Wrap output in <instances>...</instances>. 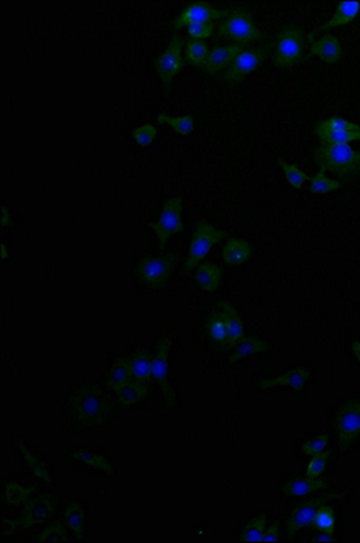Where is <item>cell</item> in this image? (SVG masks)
Masks as SVG:
<instances>
[{
	"label": "cell",
	"mask_w": 360,
	"mask_h": 543,
	"mask_svg": "<svg viewBox=\"0 0 360 543\" xmlns=\"http://www.w3.org/2000/svg\"><path fill=\"white\" fill-rule=\"evenodd\" d=\"M176 256L167 254L159 257H143L137 265V276L149 288H161L169 280Z\"/></svg>",
	"instance_id": "cell-6"
},
{
	"label": "cell",
	"mask_w": 360,
	"mask_h": 543,
	"mask_svg": "<svg viewBox=\"0 0 360 543\" xmlns=\"http://www.w3.org/2000/svg\"><path fill=\"white\" fill-rule=\"evenodd\" d=\"M320 142L324 144H349L353 140H360V132H331V130H315Z\"/></svg>",
	"instance_id": "cell-39"
},
{
	"label": "cell",
	"mask_w": 360,
	"mask_h": 543,
	"mask_svg": "<svg viewBox=\"0 0 360 543\" xmlns=\"http://www.w3.org/2000/svg\"><path fill=\"white\" fill-rule=\"evenodd\" d=\"M311 528L319 530V532L333 535L334 529H336V516H334L333 507L326 506V504L320 506L317 509V513L315 516V521H313V525H311Z\"/></svg>",
	"instance_id": "cell-31"
},
{
	"label": "cell",
	"mask_w": 360,
	"mask_h": 543,
	"mask_svg": "<svg viewBox=\"0 0 360 543\" xmlns=\"http://www.w3.org/2000/svg\"><path fill=\"white\" fill-rule=\"evenodd\" d=\"M307 36L297 25L284 27L277 34V48L273 62L280 68H291L304 60Z\"/></svg>",
	"instance_id": "cell-3"
},
{
	"label": "cell",
	"mask_w": 360,
	"mask_h": 543,
	"mask_svg": "<svg viewBox=\"0 0 360 543\" xmlns=\"http://www.w3.org/2000/svg\"><path fill=\"white\" fill-rule=\"evenodd\" d=\"M213 23L205 22V23H194V25L187 27V34L192 36V39H205L210 38L213 34Z\"/></svg>",
	"instance_id": "cell-44"
},
{
	"label": "cell",
	"mask_w": 360,
	"mask_h": 543,
	"mask_svg": "<svg viewBox=\"0 0 360 543\" xmlns=\"http://www.w3.org/2000/svg\"><path fill=\"white\" fill-rule=\"evenodd\" d=\"M10 223H12L10 212L8 211V208H6V207H3V205H2V226H3V227H8Z\"/></svg>",
	"instance_id": "cell-46"
},
{
	"label": "cell",
	"mask_w": 360,
	"mask_h": 543,
	"mask_svg": "<svg viewBox=\"0 0 360 543\" xmlns=\"http://www.w3.org/2000/svg\"><path fill=\"white\" fill-rule=\"evenodd\" d=\"M149 394V387L144 382L140 380H130L122 390L117 392L118 402L123 406H134L140 404Z\"/></svg>",
	"instance_id": "cell-29"
},
{
	"label": "cell",
	"mask_w": 360,
	"mask_h": 543,
	"mask_svg": "<svg viewBox=\"0 0 360 543\" xmlns=\"http://www.w3.org/2000/svg\"><path fill=\"white\" fill-rule=\"evenodd\" d=\"M182 48H183V39L179 35H173L169 46H167V50L154 61L157 74L167 91H171L173 77L185 65V61L182 60Z\"/></svg>",
	"instance_id": "cell-12"
},
{
	"label": "cell",
	"mask_w": 360,
	"mask_h": 543,
	"mask_svg": "<svg viewBox=\"0 0 360 543\" xmlns=\"http://www.w3.org/2000/svg\"><path fill=\"white\" fill-rule=\"evenodd\" d=\"M218 35L225 36L229 41L236 42L238 45H248L254 41H262L266 38V32L257 28L252 15L245 8L233 9L225 22L218 27Z\"/></svg>",
	"instance_id": "cell-4"
},
{
	"label": "cell",
	"mask_w": 360,
	"mask_h": 543,
	"mask_svg": "<svg viewBox=\"0 0 360 543\" xmlns=\"http://www.w3.org/2000/svg\"><path fill=\"white\" fill-rule=\"evenodd\" d=\"M172 348L171 338H161L156 347V354L153 356L152 374L156 380L160 392L166 400V405L173 408L176 404V393L169 380V354Z\"/></svg>",
	"instance_id": "cell-8"
},
{
	"label": "cell",
	"mask_w": 360,
	"mask_h": 543,
	"mask_svg": "<svg viewBox=\"0 0 360 543\" xmlns=\"http://www.w3.org/2000/svg\"><path fill=\"white\" fill-rule=\"evenodd\" d=\"M266 526H267V514H261L258 517H254L251 522L247 523L244 530L241 532V536H239V540L241 542H261L264 537V533H266Z\"/></svg>",
	"instance_id": "cell-32"
},
{
	"label": "cell",
	"mask_w": 360,
	"mask_h": 543,
	"mask_svg": "<svg viewBox=\"0 0 360 543\" xmlns=\"http://www.w3.org/2000/svg\"><path fill=\"white\" fill-rule=\"evenodd\" d=\"M252 254V246L243 239H229L224 246L222 256L226 265H243Z\"/></svg>",
	"instance_id": "cell-23"
},
{
	"label": "cell",
	"mask_w": 360,
	"mask_h": 543,
	"mask_svg": "<svg viewBox=\"0 0 360 543\" xmlns=\"http://www.w3.org/2000/svg\"><path fill=\"white\" fill-rule=\"evenodd\" d=\"M330 455H331L330 451H323L320 454L313 455V458H311V461H310V464L307 467L305 476L308 479H317V477H320L326 471V467H327Z\"/></svg>",
	"instance_id": "cell-41"
},
{
	"label": "cell",
	"mask_w": 360,
	"mask_h": 543,
	"mask_svg": "<svg viewBox=\"0 0 360 543\" xmlns=\"http://www.w3.org/2000/svg\"><path fill=\"white\" fill-rule=\"evenodd\" d=\"M218 308L222 311V314L225 317L226 328H228L226 348L233 347L245 338L243 321H241V318H239V315H238L236 310L233 308L232 303H229L226 301H221V302H218Z\"/></svg>",
	"instance_id": "cell-19"
},
{
	"label": "cell",
	"mask_w": 360,
	"mask_h": 543,
	"mask_svg": "<svg viewBox=\"0 0 360 543\" xmlns=\"http://www.w3.org/2000/svg\"><path fill=\"white\" fill-rule=\"evenodd\" d=\"M315 130H331V132H360V125L349 122L342 117H330L327 121L319 122Z\"/></svg>",
	"instance_id": "cell-38"
},
{
	"label": "cell",
	"mask_w": 360,
	"mask_h": 543,
	"mask_svg": "<svg viewBox=\"0 0 360 543\" xmlns=\"http://www.w3.org/2000/svg\"><path fill=\"white\" fill-rule=\"evenodd\" d=\"M206 333L208 337L219 347H226L228 341V328L225 317L221 310H213L206 319Z\"/></svg>",
	"instance_id": "cell-27"
},
{
	"label": "cell",
	"mask_w": 360,
	"mask_h": 543,
	"mask_svg": "<svg viewBox=\"0 0 360 543\" xmlns=\"http://www.w3.org/2000/svg\"><path fill=\"white\" fill-rule=\"evenodd\" d=\"M329 444V435L327 434H322L313 439L307 441L304 445H303V453L307 454V455H316V454H320L326 450V445Z\"/></svg>",
	"instance_id": "cell-43"
},
{
	"label": "cell",
	"mask_w": 360,
	"mask_h": 543,
	"mask_svg": "<svg viewBox=\"0 0 360 543\" xmlns=\"http://www.w3.org/2000/svg\"><path fill=\"white\" fill-rule=\"evenodd\" d=\"M69 408L75 422L80 425H103L113 412L114 406L106 390L95 385H85L69 396Z\"/></svg>",
	"instance_id": "cell-1"
},
{
	"label": "cell",
	"mask_w": 360,
	"mask_h": 543,
	"mask_svg": "<svg viewBox=\"0 0 360 543\" xmlns=\"http://www.w3.org/2000/svg\"><path fill=\"white\" fill-rule=\"evenodd\" d=\"M69 457L72 460L80 461L85 467L100 471V473H103V474L114 476V467L110 462V460L106 458L104 455L95 454V453L88 451V450H74V451L69 453Z\"/></svg>",
	"instance_id": "cell-25"
},
{
	"label": "cell",
	"mask_w": 360,
	"mask_h": 543,
	"mask_svg": "<svg viewBox=\"0 0 360 543\" xmlns=\"http://www.w3.org/2000/svg\"><path fill=\"white\" fill-rule=\"evenodd\" d=\"M278 163L280 167L282 168L284 171V175H285V179L287 182L290 184L293 188H296V190H300V188L303 186V184L310 179L303 171H300L296 165H291V163H287L284 159L278 158Z\"/></svg>",
	"instance_id": "cell-40"
},
{
	"label": "cell",
	"mask_w": 360,
	"mask_h": 543,
	"mask_svg": "<svg viewBox=\"0 0 360 543\" xmlns=\"http://www.w3.org/2000/svg\"><path fill=\"white\" fill-rule=\"evenodd\" d=\"M2 259H3V261H6V259H8V249H6V246L2 243Z\"/></svg>",
	"instance_id": "cell-49"
},
{
	"label": "cell",
	"mask_w": 360,
	"mask_h": 543,
	"mask_svg": "<svg viewBox=\"0 0 360 543\" xmlns=\"http://www.w3.org/2000/svg\"><path fill=\"white\" fill-rule=\"evenodd\" d=\"M308 379H310V370L304 366H300V367H296L293 370H288V371L282 373L281 376L273 377V379L261 380L258 387L261 390H266V389H271V387L287 386V387L294 389L296 392H303Z\"/></svg>",
	"instance_id": "cell-17"
},
{
	"label": "cell",
	"mask_w": 360,
	"mask_h": 543,
	"mask_svg": "<svg viewBox=\"0 0 360 543\" xmlns=\"http://www.w3.org/2000/svg\"><path fill=\"white\" fill-rule=\"evenodd\" d=\"M35 491V487H22L17 483H8L5 487V503L9 506H20L27 503L31 497V494Z\"/></svg>",
	"instance_id": "cell-33"
},
{
	"label": "cell",
	"mask_w": 360,
	"mask_h": 543,
	"mask_svg": "<svg viewBox=\"0 0 360 543\" xmlns=\"http://www.w3.org/2000/svg\"><path fill=\"white\" fill-rule=\"evenodd\" d=\"M268 351H270V345L267 341H264V340L257 338V337H248L238 344L235 352L229 359V363L233 364L239 360L252 356V354H262V352H268Z\"/></svg>",
	"instance_id": "cell-30"
},
{
	"label": "cell",
	"mask_w": 360,
	"mask_h": 543,
	"mask_svg": "<svg viewBox=\"0 0 360 543\" xmlns=\"http://www.w3.org/2000/svg\"><path fill=\"white\" fill-rule=\"evenodd\" d=\"M342 54H343V50H342L340 39L338 36L327 34L319 41H316L315 43H311L310 53L304 60L317 55L327 64H336L342 58Z\"/></svg>",
	"instance_id": "cell-18"
},
{
	"label": "cell",
	"mask_w": 360,
	"mask_h": 543,
	"mask_svg": "<svg viewBox=\"0 0 360 543\" xmlns=\"http://www.w3.org/2000/svg\"><path fill=\"white\" fill-rule=\"evenodd\" d=\"M243 51H244V46L238 43H231L226 46H215V48L209 51V55L202 68L209 74L218 73V71L226 67H231L235 58Z\"/></svg>",
	"instance_id": "cell-16"
},
{
	"label": "cell",
	"mask_w": 360,
	"mask_h": 543,
	"mask_svg": "<svg viewBox=\"0 0 360 543\" xmlns=\"http://www.w3.org/2000/svg\"><path fill=\"white\" fill-rule=\"evenodd\" d=\"M152 366H153V356L147 350H137L130 357L131 374L136 380H140L144 383L150 382L153 377Z\"/></svg>",
	"instance_id": "cell-24"
},
{
	"label": "cell",
	"mask_w": 360,
	"mask_h": 543,
	"mask_svg": "<svg viewBox=\"0 0 360 543\" xmlns=\"http://www.w3.org/2000/svg\"><path fill=\"white\" fill-rule=\"evenodd\" d=\"M222 269L212 263L201 265L195 272V280L198 285L206 292H215L221 285Z\"/></svg>",
	"instance_id": "cell-28"
},
{
	"label": "cell",
	"mask_w": 360,
	"mask_h": 543,
	"mask_svg": "<svg viewBox=\"0 0 360 543\" xmlns=\"http://www.w3.org/2000/svg\"><path fill=\"white\" fill-rule=\"evenodd\" d=\"M17 450H19V454L22 455L23 461H25L27 467L32 471V474L38 480H41L45 484H51L52 483V476L50 473V468H48V465L43 461H41L25 444L19 442L17 444Z\"/></svg>",
	"instance_id": "cell-26"
},
{
	"label": "cell",
	"mask_w": 360,
	"mask_h": 543,
	"mask_svg": "<svg viewBox=\"0 0 360 543\" xmlns=\"http://www.w3.org/2000/svg\"><path fill=\"white\" fill-rule=\"evenodd\" d=\"M182 197H173L166 200L163 205V211L160 214V219L156 223H150L149 227L156 233L159 247L164 249L166 243L169 242L173 234L180 233L183 230L182 223Z\"/></svg>",
	"instance_id": "cell-7"
},
{
	"label": "cell",
	"mask_w": 360,
	"mask_h": 543,
	"mask_svg": "<svg viewBox=\"0 0 360 543\" xmlns=\"http://www.w3.org/2000/svg\"><path fill=\"white\" fill-rule=\"evenodd\" d=\"M64 523L66 529L77 537V540H84L87 528L85 507L80 502L69 503L64 510Z\"/></svg>",
	"instance_id": "cell-20"
},
{
	"label": "cell",
	"mask_w": 360,
	"mask_h": 543,
	"mask_svg": "<svg viewBox=\"0 0 360 543\" xmlns=\"http://www.w3.org/2000/svg\"><path fill=\"white\" fill-rule=\"evenodd\" d=\"M316 540H317V542H333L334 539H333V535H329V533H324V532H323V535L317 536Z\"/></svg>",
	"instance_id": "cell-48"
},
{
	"label": "cell",
	"mask_w": 360,
	"mask_h": 543,
	"mask_svg": "<svg viewBox=\"0 0 360 543\" xmlns=\"http://www.w3.org/2000/svg\"><path fill=\"white\" fill-rule=\"evenodd\" d=\"M278 537H280V523L275 522V523H273V525L266 530V533H264L262 542H277Z\"/></svg>",
	"instance_id": "cell-45"
},
{
	"label": "cell",
	"mask_w": 360,
	"mask_h": 543,
	"mask_svg": "<svg viewBox=\"0 0 360 543\" xmlns=\"http://www.w3.org/2000/svg\"><path fill=\"white\" fill-rule=\"evenodd\" d=\"M157 122L160 125H169L172 126L178 133L180 135H189L192 130H194V117H192L190 114H185V116H179V117H171L167 116L166 113H160L157 114Z\"/></svg>",
	"instance_id": "cell-36"
},
{
	"label": "cell",
	"mask_w": 360,
	"mask_h": 543,
	"mask_svg": "<svg viewBox=\"0 0 360 543\" xmlns=\"http://www.w3.org/2000/svg\"><path fill=\"white\" fill-rule=\"evenodd\" d=\"M316 162L320 171L331 172L342 179L353 178L360 172V152H356L349 144H324L316 149Z\"/></svg>",
	"instance_id": "cell-2"
},
{
	"label": "cell",
	"mask_w": 360,
	"mask_h": 543,
	"mask_svg": "<svg viewBox=\"0 0 360 543\" xmlns=\"http://www.w3.org/2000/svg\"><path fill=\"white\" fill-rule=\"evenodd\" d=\"M334 499H340V494L334 491V493H330L327 495H323V497L311 499L308 502L297 504L293 509L290 518H288V522H287L288 536L293 537L298 530L305 529V528H311V525H313V521H315V516L317 513V509L320 506L326 504L327 502L334 500Z\"/></svg>",
	"instance_id": "cell-13"
},
{
	"label": "cell",
	"mask_w": 360,
	"mask_h": 543,
	"mask_svg": "<svg viewBox=\"0 0 360 543\" xmlns=\"http://www.w3.org/2000/svg\"><path fill=\"white\" fill-rule=\"evenodd\" d=\"M209 55L208 45L201 39H190L186 43V60L195 67H203Z\"/></svg>",
	"instance_id": "cell-35"
},
{
	"label": "cell",
	"mask_w": 360,
	"mask_h": 543,
	"mask_svg": "<svg viewBox=\"0 0 360 543\" xmlns=\"http://www.w3.org/2000/svg\"><path fill=\"white\" fill-rule=\"evenodd\" d=\"M131 367H130V359L127 357H118L113 362L111 369L107 376V387H110L114 392L122 390L130 380H131Z\"/></svg>",
	"instance_id": "cell-21"
},
{
	"label": "cell",
	"mask_w": 360,
	"mask_h": 543,
	"mask_svg": "<svg viewBox=\"0 0 360 543\" xmlns=\"http://www.w3.org/2000/svg\"><path fill=\"white\" fill-rule=\"evenodd\" d=\"M273 45H274L273 42H268L266 45L258 46V48L243 51L228 68V71L224 76V81L232 85L241 83L247 74L252 73V71L257 69L262 64V61L268 57V53L271 51Z\"/></svg>",
	"instance_id": "cell-11"
},
{
	"label": "cell",
	"mask_w": 360,
	"mask_h": 543,
	"mask_svg": "<svg viewBox=\"0 0 360 543\" xmlns=\"http://www.w3.org/2000/svg\"><path fill=\"white\" fill-rule=\"evenodd\" d=\"M342 188V182L327 178L323 171H319L315 177L310 178V193L311 194H329Z\"/></svg>",
	"instance_id": "cell-34"
},
{
	"label": "cell",
	"mask_w": 360,
	"mask_h": 543,
	"mask_svg": "<svg viewBox=\"0 0 360 543\" xmlns=\"http://www.w3.org/2000/svg\"><path fill=\"white\" fill-rule=\"evenodd\" d=\"M226 235V231L216 230L212 224L208 221H201L196 224V230L194 233V239H192L189 254L185 262V272L194 270L202 259L209 253V250L222 242V239Z\"/></svg>",
	"instance_id": "cell-5"
},
{
	"label": "cell",
	"mask_w": 360,
	"mask_h": 543,
	"mask_svg": "<svg viewBox=\"0 0 360 543\" xmlns=\"http://www.w3.org/2000/svg\"><path fill=\"white\" fill-rule=\"evenodd\" d=\"M131 135H133L134 140L137 142L140 146L147 148L149 145H152V142L154 140V137L157 135V130H156V128L153 125L147 123V125L134 129Z\"/></svg>",
	"instance_id": "cell-42"
},
{
	"label": "cell",
	"mask_w": 360,
	"mask_h": 543,
	"mask_svg": "<svg viewBox=\"0 0 360 543\" xmlns=\"http://www.w3.org/2000/svg\"><path fill=\"white\" fill-rule=\"evenodd\" d=\"M352 352L354 354L356 360L360 362V341H353L352 343Z\"/></svg>",
	"instance_id": "cell-47"
},
{
	"label": "cell",
	"mask_w": 360,
	"mask_h": 543,
	"mask_svg": "<svg viewBox=\"0 0 360 543\" xmlns=\"http://www.w3.org/2000/svg\"><path fill=\"white\" fill-rule=\"evenodd\" d=\"M55 513V500L51 495H39L34 500H28L22 516L16 521L3 518L2 523L10 528H34L46 523Z\"/></svg>",
	"instance_id": "cell-10"
},
{
	"label": "cell",
	"mask_w": 360,
	"mask_h": 543,
	"mask_svg": "<svg viewBox=\"0 0 360 543\" xmlns=\"http://www.w3.org/2000/svg\"><path fill=\"white\" fill-rule=\"evenodd\" d=\"M359 12H360L359 2H354V0H343V2L339 4L338 9H336L334 15L330 18L329 22L323 23V25H320L319 28H316L315 31H311L307 35V42H313L315 35H317L319 32H324V31H329L331 28L347 25V23H350L356 19Z\"/></svg>",
	"instance_id": "cell-15"
},
{
	"label": "cell",
	"mask_w": 360,
	"mask_h": 543,
	"mask_svg": "<svg viewBox=\"0 0 360 543\" xmlns=\"http://www.w3.org/2000/svg\"><path fill=\"white\" fill-rule=\"evenodd\" d=\"M327 487V481L322 479H308L305 477H294L288 483L284 484L282 491L287 495H296V497H303V495L324 490Z\"/></svg>",
	"instance_id": "cell-22"
},
{
	"label": "cell",
	"mask_w": 360,
	"mask_h": 543,
	"mask_svg": "<svg viewBox=\"0 0 360 543\" xmlns=\"http://www.w3.org/2000/svg\"><path fill=\"white\" fill-rule=\"evenodd\" d=\"M231 13L229 9H216L213 5L208 2H194L187 5L182 13L175 19L173 29L179 31L183 27L194 25V23H205L212 22L215 19L225 18Z\"/></svg>",
	"instance_id": "cell-14"
},
{
	"label": "cell",
	"mask_w": 360,
	"mask_h": 543,
	"mask_svg": "<svg viewBox=\"0 0 360 543\" xmlns=\"http://www.w3.org/2000/svg\"><path fill=\"white\" fill-rule=\"evenodd\" d=\"M334 428L339 435L340 448L346 450L360 437V400H347L339 408Z\"/></svg>",
	"instance_id": "cell-9"
},
{
	"label": "cell",
	"mask_w": 360,
	"mask_h": 543,
	"mask_svg": "<svg viewBox=\"0 0 360 543\" xmlns=\"http://www.w3.org/2000/svg\"><path fill=\"white\" fill-rule=\"evenodd\" d=\"M35 542H62L68 543L71 542L68 533H66V526L64 522H55L51 523L50 526H46L41 533H38L34 537Z\"/></svg>",
	"instance_id": "cell-37"
}]
</instances>
